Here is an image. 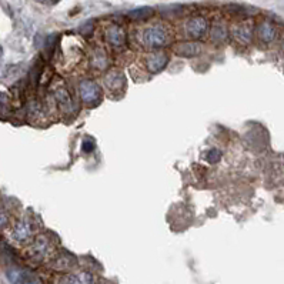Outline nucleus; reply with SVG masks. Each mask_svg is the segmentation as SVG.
Instances as JSON below:
<instances>
[{
	"mask_svg": "<svg viewBox=\"0 0 284 284\" xmlns=\"http://www.w3.org/2000/svg\"><path fill=\"white\" fill-rule=\"evenodd\" d=\"M143 42L148 48L158 49L167 43V34L162 28H150L143 33Z\"/></svg>",
	"mask_w": 284,
	"mask_h": 284,
	"instance_id": "1",
	"label": "nucleus"
},
{
	"mask_svg": "<svg viewBox=\"0 0 284 284\" xmlns=\"http://www.w3.org/2000/svg\"><path fill=\"white\" fill-rule=\"evenodd\" d=\"M50 247H52V244H50L49 238L44 237V236H39V237L33 242V244L30 246V257H32L33 260L42 262V260L46 258V256L50 253Z\"/></svg>",
	"mask_w": 284,
	"mask_h": 284,
	"instance_id": "2",
	"label": "nucleus"
},
{
	"mask_svg": "<svg viewBox=\"0 0 284 284\" xmlns=\"http://www.w3.org/2000/svg\"><path fill=\"white\" fill-rule=\"evenodd\" d=\"M80 98L84 103L88 104H92V103H96L98 100V96H100V90H98V86L92 82V80H84L80 83Z\"/></svg>",
	"mask_w": 284,
	"mask_h": 284,
	"instance_id": "3",
	"label": "nucleus"
},
{
	"mask_svg": "<svg viewBox=\"0 0 284 284\" xmlns=\"http://www.w3.org/2000/svg\"><path fill=\"white\" fill-rule=\"evenodd\" d=\"M32 233H33L32 224H30V222H28V220H19L16 224L13 226V228H12V237L18 243L29 242L30 237H32Z\"/></svg>",
	"mask_w": 284,
	"mask_h": 284,
	"instance_id": "4",
	"label": "nucleus"
},
{
	"mask_svg": "<svg viewBox=\"0 0 284 284\" xmlns=\"http://www.w3.org/2000/svg\"><path fill=\"white\" fill-rule=\"evenodd\" d=\"M207 20L204 18H194L187 23V34L193 39H200L207 32Z\"/></svg>",
	"mask_w": 284,
	"mask_h": 284,
	"instance_id": "5",
	"label": "nucleus"
},
{
	"mask_svg": "<svg viewBox=\"0 0 284 284\" xmlns=\"http://www.w3.org/2000/svg\"><path fill=\"white\" fill-rule=\"evenodd\" d=\"M167 62H168V58H167L166 53L157 52V53H153V54H150L147 58L146 66L150 73H158L160 70H163L166 68Z\"/></svg>",
	"mask_w": 284,
	"mask_h": 284,
	"instance_id": "6",
	"label": "nucleus"
},
{
	"mask_svg": "<svg viewBox=\"0 0 284 284\" xmlns=\"http://www.w3.org/2000/svg\"><path fill=\"white\" fill-rule=\"evenodd\" d=\"M58 284H94V280L88 273H78V274H66L60 277Z\"/></svg>",
	"mask_w": 284,
	"mask_h": 284,
	"instance_id": "7",
	"label": "nucleus"
},
{
	"mask_svg": "<svg viewBox=\"0 0 284 284\" xmlns=\"http://www.w3.org/2000/svg\"><path fill=\"white\" fill-rule=\"evenodd\" d=\"M106 38H108V43L112 46H114V48L123 46L124 42H126V34H124V32L120 26H112L108 30V33H106Z\"/></svg>",
	"mask_w": 284,
	"mask_h": 284,
	"instance_id": "8",
	"label": "nucleus"
},
{
	"mask_svg": "<svg viewBox=\"0 0 284 284\" xmlns=\"http://www.w3.org/2000/svg\"><path fill=\"white\" fill-rule=\"evenodd\" d=\"M233 34H234V39L238 43L247 44V43L252 42L253 30H252V26H248V24H240V26H236L234 30H233Z\"/></svg>",
	"mask_w": 284,
	"mask_h": 284,
	"instance_id": "9",
	"label": "nucleus"
},
{
	"mask_svg": "<svg viewBox=\"0 0 284 284\" xmlns=\"http://www.w3.org/2000/svg\"><path fill=\"white\" fill-rule=\"evenodd\" d=\"M177 54L184 56V58H192V56H197L202 52V46L194 42H187V43H182L176 49Z\"/></svg>",
	"mask_w": 284,
	"mask_h": 284,
	"instance_id": "10",
	"label": "nucleus"
},
{
	"mask_svg": "<svg viewBox=\"0 0 284 284\" xmlns=\"http://www.w3.org/2000/svg\"><path fill=\"white\" fill-rule=\"evenodd\" d=\"M276 28L272 24V23H268V22H263L260 26H258V36H260V39L266 42V43H270V42H273L276 39Z\"/></svg>",
	"mask_w": 284,
	"mask_h": 284,
	"instance_id": "11",
	"label": "nucleus"
},
{
	"mask_svg": "<svg viewBox=\"0 0 284 284\" xmlns=\"http://www.w3.org/2000/svg\"><path fill=\"white\" fill-rule=\"evenodd\" d=\"M29 273L22 268H9L8 270V278L12 284H24Z\"/></svg>",
	"mask_w": 284,
	"mask_h": 284,
	"instance_id": "12",
	"label": "nucleus"
},
{
	"mask_svg": "<svg viewBox=\"0 0 284 284\" xmlns=\"http://www.w3.org/2000/svg\"><path fill=\"white\" fill-rule=\"evenodd\" d=\"M152 14H153V9H150V8H138L128 13V16L134 20L148 19V18H152Z\"/></svg>",
	"mask_w": 284,
	"mask_h": 284,
	"instance_id": "13",
	"label": "nucleus"
},
{
	"mask_svg": "<svg viewBox=\"0 0 284 284\" xmlns=\"http://www.w3.org/2000/svg\"><path fill=\"white\" fill-rule=\"evenodd\" d=\"M54 98H56V102L59 103L62 108H66V106H69L70 104V96L68 94L66 90H59V92H56V93H54Z\"/></svg>",
	"mask_w": 284,
	"mask_h": 284,
	"instance_id": "14",
	"label": "nucleus"
},
{
	"mask_svg": "<svg viewBox=\"0 0 284 284\" xmlns=\"http://www.w3.org/2000/svg\"><path fill=\"white\" fill-rule=\"evenodd\" d=\"M106 83H108V88H122V78L120 74H108L106 78Z\"/></svg>",
	"mask_w": 284,
	"mask_h": 284,
	"instance_id": "15",
	"label": "nucleus"
},
{
	"mask_svg": "<svg viewBox=\"0 0 284 284\" xmlns=\"http://www.w3.org/2000/svg\"><path fill=\"white\" fill-rule=\"evenodd\" d=\"M212 38L217 42H222V40L226 39V29L223 26L217 24L213 28V32H212Z\"/></svg>",
	"mask_w": 284,
	"mask_h": 284,
	"instance_id": "16",
	"label": "nucleus"
},
{
	"mask_svg": "<svg viewBox=\"0 0 284 284\" xmlns=\"http://www.w3.org/2000/svg\"><path fill=\"white\" fill-rule=\"evenodd\" d=\"M220 158H222V152L217 150V148H213V150H210V152L207 153V160H208L210 163H217Z\"/></svg>",
	"mask_w": 284,
	"mask_h": 284,
	"instance_id": "17",
	"label": "nucleus"
},
{
	"mask_svg": "<svg viewBox=\"0 0 284 284\" xmlns=\"http://www.w3.org/2000/svg\"><path fill=\"white\" fill-rule=\"evenodd\" d=\"M8 214L3 212V210H0V227H3V226H6L8 224Z\"/></svg>",
	"mask_w": 284,
	"mask_h": 284,
	"instance_id": "18",
	"label": "nucleus"
},
{
	"mask_svg": "<svg viewBox=\"0 0 284 284\" xmlns=\"http://www.w3.org/2000/svg\"><path fill=\"white\" fill-rule=\"evenodd\" d=\"M93 143H92V142H84V146H83V150H84V152H92V150H93Z\"/></svg>",
	"mask_w": 284,
	"mask_h": 284,
	"instance_id": "19",
	"label": "nucleus"
},
{
	"mask_svg": "<svg viewBox=\"0 0 284 284\" xmlns=\"http://www.w3.org/2000/svg\"><path fill=\"white\" fill-rule=\"evenodd\" d=\"M52 3H58V2H60V0H50Z\"/></svg>",
	"mask_w": 284,
	"mask_h": 284,
	"instance_id": "20",
	"label": "nucleus"
}]
</instances>
